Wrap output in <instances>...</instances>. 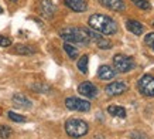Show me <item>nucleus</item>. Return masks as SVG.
Returning <instances> with one entry per match:
<instances>
[{
	"mask_svg": "<svg viewBox=\"0 0 154 139\" xmlns=\"http://www.w3.org/2000/svg\"><path fill=\"white\" fill-rule=\"evenodd\" d=\"M89 27L103 36H113L117 33V23L106 14H92L88 20Z\"/></svg>",
	"mask_w": 154,
	"mask_h": 139,
	"instance_id": "nucleus-1",
	"label": "nucleus"
},
{
	"mask_svg": "<svg viewBox=\"0 0 154 139\" xmlns=\"http://www.w3.org/2000/svg\"><path fill=\"white\" fill-rule=\"evenodd\" d=\"M61 38H64L66 43H75V44H89L88 30L84 27H65L60 31Z\"/></svg>",
	"mask_w": 154,
	"mask_h": 139,
	"instance_id": "nucleus-2",
	"label": "nucleus"
},
{
	"mask_svg": "<svg viewBox=\"0 0 154 139\" xmlns=\"http://www.w3.org/2000/svg\"><path fill=\"white\" fill-rule=\"evenodd\" d=\"M65 131L71 138H82L88 134V124L85 121L79 119V118H71V119L66 121Z\"/></svg>",
	"mask_w": 154,
	"mask_h": 139,
	"instance_id": "nucleus-3",
	"label": "nucleus"
},
{
	"mask_svg": "<svg viewBox=\"0 0 154 139\" xmlns=\"http://www.w3.org/2000/svg\"><path fill=\"white\" fill-rule=\"evenodd\" d=\"M113 65L116 71L119 73H129L130 70H133L136 67V63L131 57L123 56V54H116L113 57Z\"/></svg>",
	"mask_w": 154,
	"mask_h": 139,
	"instance_id": "nucleus-4",
	"label": "nucleus"
},
{
	"mask_svg": "<svg viewBox=\"0 0 154 139\" xmlns=\"http://www.w3.org/2000/svg\"><path fill=\"white\" fill-rule=\"evenodd\" d=\"M137 89L144 97H154V77L146 74L137 81Z\"/></svg>",
	"mask_w": 154,
	"mask_h": 139,
	"instance_id": "nucleus-5",
	"label": "nucleus"
},
{
	"mask_svg": "<svg viewBox=\"0 0 154 139\" xmlns=\"http://www.w3.org/2000/svg\"><path fill=\"white\" fill-rule=\"evenodd\" d=\"M65 107L69 111H79V112H88L91 109V102L85 101L82 98L69 97L65 99Z\"/></svg>",
	"mask_w": 154,
	"mask_h": 139,
	"instance_id": "nucleus-6",
	"label": "nucleus"
},
{
	"mask_svg": "<svg viewBox=\"0 0 154 139\" xmlns=\"http://www.w3.org/2000/svg\"><path fill=\"white\" fill-rule=\"evenodd\" d=\"M88 34H89L91 41H94L99 48H102V50H109V48H112V43L109 41L107 38L103 37V34L95 31V30H88Z\"/></svg>",
	"mask_w": 154,
	"mask_h": 139,
	"instance_id": "nucleus-7",
	"label": "nucleus"
},
{
	"mask_svg": "<svg viewBox=\"0 0 154 139\" xmlns=\"http://www.w3.org/2000/svg\"><path fill=\"white\" fill-rule=\"evenodd\" d=\"M105 91H106V94L109 95V97H117V95H122V94H125L127 91V85L125 82H112L109 84L106 88H105Z\"/></svg>",
	"mask_w": 154,
	"mask_h": 139,
	"instance_id": "nucleus-8",
	"label": "nucleus"
},
{
	"mask_svg": "<svg viewBox=\"0 0 154 139\" xmlns=\"http://www.w3.org/2000/svg\"><path fill=\"white\" fill-rule=\"evenodd\" d=\"M78 92H79L81 95L86 97V98H95L96 95H98V88H96L92 82L85 81V82L79 84V87H78Z\"/></svg>",
	"mask_w": 154,
	"mask_h": 139,
	"instance_id": "nucleus-9",
	"label": "nucleus"
},
{
	"mask_svg": "<svg viewBox=\"0 0 154 139\" xmlns=\"http://www.w3.org/2000/svg\"><path fill=\"white\" fill-rule=\"evenodd\" d=\"M98 77L102 81H110L116 77V70L110 65H100L98 70Z\"/></svg>",
	"mask_w": 154,
	"mask_h": 139,
	"instance_id": "nucleus-10",
	"label": "nucleus"
},
{
	"mask_svg": "<svg viewBox=\"0 0 154 139\" xmlns=\"http://www.w3.org/2000/svg\"><path fill=\"white\" fill-rule=\"evenodd\" d=\"M13 105L16 108H19V109H30L31 108V101L23 94H14Z\"/></svg>",
	"mask_w": 154,
	"mask_h": 139,
	"instance_id": "nucleus-11",
	"label": "nucleus"
},
{
	"mask_svg": "<svg viewBox=\"0 0 154 139\" xmlns=\"http://www.w3.org/2000/svg\"><path fill=\"white\" fill-rule=\"evenodd\" d=\"M99 3L113 11H123L126 9V5L123 0H99Z\"/></svg>",
	"mask_w": 154,
	"mask_h": 139,
	"instance_id": "nucleus-12",
	"label": "nucleus"
},
{
	"mask_svg": "<svg viewBox=\"0 0 154 139\" xmlns=\"http://www.w3.org/2000/svg\"><path fill=\"white\" fill-rule=\"evenodd\" d=\"M40 9H41L42 16L47 17V19L52 17V16H54V11H55V7H54L51 0H41V2H40Z\"/></svg>",
	"mask_w": 154,
	"mask_h": 139,
	"instance_id": "nucleus-13",
	"label": "nucleus"
},
{
	"mask_svg": "<svg viewBox=\"0 0 154 139\" xmlns=\"http://www.w3.org/2000/svg\"><path fill=\"white\" fill-rule=\"evenodd\" d=\"M65 5L69 7L71 10H74L76 13H82L86 10L88 5L85 0H65Z\"/></svg>",
	"mask_w": 154,
	"mask_h": 139,
	"instance_id": "nucleus-14",
	"label": "nucleus"
},
{
	"mask_svg": "<svg viewBox=\"0 0 154 139\" xmlns=\"http://www.w3.org/2000/svg\"><path fill=\"white\" fill-rule=\"evenodd\" d=\"M35 51L37 50L34 47L28 46V44H17L14 47V53L19 56H33V54H35Z\"/></svg>",
	"mask_w": 154,
	"mask_h": 139,
	"instance_id": "nucleus-15",
	"label": "nucleus"
},
{
	"mask_svg": "<svg viewBox=\"0 0 154 139\" xmlns=\"http://www.w3.org/2000/svg\"><path fill=\"white\" fill-rule=\"evenodd\" d=\"M126 27H127V30H130V33H133V34H136V36H140L141 33L144 31L143 24L139 23L137 20H127Z\"/></svg>",
	"mask_w": 154,
	"mask_h": 139,
	"instance_id": "nucleus-16",
	"label": "nucleus"
},
{
	"mask_svg": "<svg viewBox=\"0 0 154 139\" xmlns=\"http://www.w3.org/2000/svg\"><path fill=\"white\" fill-rule=\"evenodd\" d=\"M107 112L112 116H117V118H126V109L123 107H117V105H110L107 107Z\"/></svg>",
	"mask_w": 154,
	"mask_h": 139,
	"instance_id": "nucleus-17",
	"label": "nucleus"
},
{
	"mask_svg": "<svg viewBox=\"0 0 154 139\" xmlns=\"http://www.w3.org/2000/svg\"><path fill=\"white\" fill-rule=\"evenodd\" d=\"M64 50H65V53L68 54V57L72 58V60L78 58V56H79L78 48H75L74 46H71V43H65V44H64Z\"/></svg>",
	"mask_w": 154,
	"mask_h": 139,
	"instance_id": "nucleus-18",
	"label": "nucleus"
},
{
	"mask_svg": "<svg viewBox=\"0 0 154 139\" xmlns=\"http://www.w3.org/2000/svg\"><path fill=\"white\" fill-rule=\"evenodd\" d=\"M88 61H89V57L85 54V56H82L78 60V70H79L82 74H86L88 73Z\"/></svg>",
	"mask_w": 154,
	"mask_h": 139,
	"instance_id": "nucleus-19",
	"label": "nucleus"
},
{
	"mask_svg": "<svg viewBox=\"0 0 154 139\" xmlns=\"http://www.w3.org/2000/svg\"><path fill=\"white\" fill-rule=\"evenodd\" d=\"M11 135H13V131H11L10 126L0 125V138L2 139H9Z\"/></svg>",
	"mask_w": 154,
	"mask_h": 139,
	"instance_id": "nucleus-20",
	"label": "nucleus"
},
{
	"mask_svg": "<svg viewBox=\"0 0 154 139\" xmlns=\"http://www.w3.org/2000/svg\"><path fill=\"white\" fill-rule=\"evenodd\" d=\"M9 118L11 121H14V122H19V124H21V122H26L27 121V118L24 115H20V114H16V112H13V111H9Z\"/></svg>",
	"mask_w": 154,
	"mask_h": 139,
	"instance_id": "nucleus-21",
	"label": "nucleus"
},
{
	"mask_svg": "<svg viewBox=\"0 0 154 139\" xmlns=\"http://www.w3.org/2000/svg\"><path fill=\"white\" fill-rule=\"evenodd\" d=\"M133 3H134L139 9H141V10H150L151 9V5H150L147 0H131Z\"/></svg>",
	"mask_w": 154,
	"mask_h": 139,
	"instance_id": "nucleus-22",
	"label": "nucleus"
},
{
	"mask_svg": "<svg viewBox=\"0 0 154 139\" xmlns=\"http://www.w3.org/2000/svg\"><path fill=\"white\" fill-rule=\"evenodd\" d=\"M144 43L150 47V48H153V50H154V33H149V34L146 36V37H144Z\"/></svg>",
	"mask_w": 154,
	"mask_h": 139,
	"instance_id": "nucleus-23",
	"label": "nucleus"
},
{
	"mask_svg": "<svg viewBox=\"0 0 154 139\" xmlns=\"http://www.w3.org/2000/svg\"><path fill=\"white\" fill-rule=\"evenodd\" d=\"M34 91H37V92H50V87L47 85H40V84H35L33 85Z\"/></svg>",
	"mask_w": 154,
	"mask_h": 139,
	"instance_id": "nucleus-24",
	"label": "nucleus"
},
{
	"mask_svg": "<svg viewBox=\"0 0 154 139\" xmlns=\"http://www.w3.org/2000/svg\"><path fill=\"white\" fill-rule=\"evenodd\" d=\"M9 46H11V40L7 37L0 36V47H9Z\"/></svg>",
	"mask_w": 154,
	"mask_h": 139,
	"instance_id": "nucleus-25",
	"label": "nucleus"
},
{
	"mask_svg": "<svg viewBox=\"0 0 154 139\" xmlns=\"http://www.w3.org/2000/svg\"><path fill=\"white\" fill-rule=\"evenodd\" d=\"M131 138H133V139H147L146 136H139V134H136V132H133V134H131Z\"/></svg>",
	"mask_w": 154,
	"mask_h": 139,
	"instance_id": "nucleus-26",
	"label": "nucleus"
},
{
	"mask_svg": "<svg viewBox=\"0 0 154 139\" xmlns=\"http://www.w3.org/2000/svg\"><path fill=\"white\" fill-rule=\"evenodd\" d=\"M10 2H13V3H17V2H19V0H10Z\"/></svg>",
	"mask_w": 154,
	"mask_h": 139,
	"instance_id": "nucleus-27",
	"label": "nucleus"
},
{
	"mask_svg": "<svg viewBox=\"0 0 154 139\" xmlns=\"http://www.w3.org/2000/svg\"><path fill=\"white\" fill-rule=\"evenodd\" d=\"M2 11H3V10H2V7H0V13H2Z\"/></svg>",
	"mask_w": 154,
	"mask_h": 139,
	"instance_id": "nucleus-28",
	"label": "nucleus"
},
{
	"mask_svg": "<svg viewBox=\"0 0 154 139\" xmlns=\"http://www.w3.org/2000/svg\"><path fill=\"white\" fill-rule=\"evenodd\" d=\"M153 26H154V21H153Z\"/></svg>",
	"mask_w": 154,
	"mask_h": 139,
	"instance_id": "nucleus-29",
	"label": "nucleus"
}]
</instances>
